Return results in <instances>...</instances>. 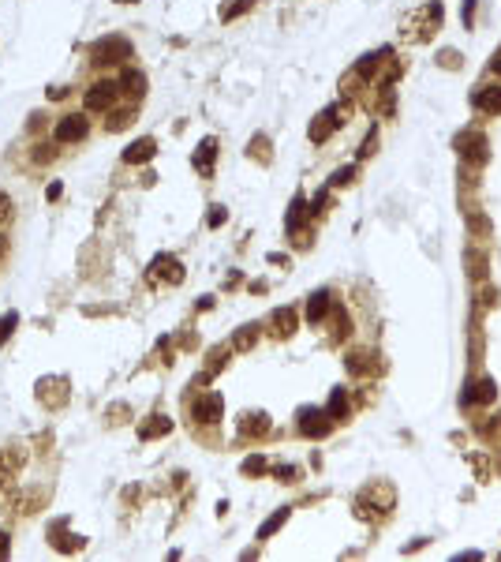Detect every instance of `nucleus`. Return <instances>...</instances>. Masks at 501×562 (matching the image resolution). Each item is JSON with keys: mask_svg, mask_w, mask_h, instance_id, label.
Wrapping results in <instances>:
<instances>
[{"mask_svg": "<svg viewBox=\"0 0 501 562\" xmlns=\"http://www.w3.org/2000/svg\"><path fill=\"white\" fill-rule=\"evenodd\" d=\"M300 428H303V435L322 439V435H329V431H333V416H329V412H322V409H303L300 412Z\"/></svg>", "mask_w": 501, "mask_h": 562, "instance_id": "f03ea898", "label": "nucleus"}, {"mask_svg": "<svg viewBox=\"0 0 501 562\" xmlns=\"http://www.w3.org/2000/svg\"><path fill=\"white\" fill-rule=\"evenodd\" d=\"M300 214H303V199L295 195V199H292V214H289V229H292V233L300 229Z\"/></svg>", "mask_w": 501, "mask_h": 562, "instance_id": "4be33fe9", "label": "nucleus"}, {"mask_svg": "<svg viewBox=\"0 0 501 562\" xmlns=\"http://www.w3.org/2000/svg\"><path fill=\"white\" fill-rule=\"evenodd\" d=\"M19 326V315H15V311H8V315H0V345L8 342V337H12V330Z\"/></svg>", "mask_w": 501, "mask_h": 562, "instance_id": "aec40b11", "label": "nucleus"}, {"mask_svg": "<svg viewBox=\"0 0 501 562\" xmlns=\"http://www.w3.org/2000/svg\"><path fill=\"white\" fill-rule=\"evenodd\" d=\"M154 150H157V143H154V139H135V143L124 150V161H127V165L150 161V158H154Z\"/></svg>", "mask_w": 501, "mask_h": 562, "instance_id": "423d86ee", "label": "nucleus"}, {"mask_svg": "<svg viewBox=\"0 0 501 562\" xmlns=\"http://www.w3.org/2000/svg\"><path fill=\"white\" fill-rule=\"evenodd\" d=\"M172 423L165 420V416H154V423H146V428H138V435L143 439H154V435H165V431H169Z\"/></svg>", "mask_w": 501, "mask_h": 562, "instance_id": "f3484780", "label": "nucleus"}, {"mask_svg": "<svg viewBox=\"0 0 501 562\" xmlns=\"http://www.w3.org/2000/svg\"><path fill=\"white\" fill-rule=\"evenodd\" d=\"M120 87H124L127 94L143 98V94H146V79H143V71H131V68H127V71H124V79H120Z\"/></svg>", "mask_w": 501, "mask_h": 562, "instance_id": "f8f14e48", "label": "nucleus"}, {"mask_svg": "<svg viewBox=\"0 0 501 562\" xmlns=\"http://www.w3.org/2000/svg\"><path fill=\"white\" fill-rule=\"evenodd\" d=\"M53 543H57V551H75V547H82L79 536H64V521L53 525Z\"/></svg>", "mask_w": 501, "mask_h": 562, "instance_id": "ddd939ff", "label": "nucleus"}, {"mask_svg": "<svg viewBox=\"0 0 501 562\" xmlns=\"http://www.w3.org/2000/svg\"><path fill=\"white\" fill-rule=\"evenodd\" d=\"M326 311H329V292H326V289H318V292H314V297L307 300V319H311V322H318L322 315H326Z\"/></svg>", "mask_w": 501, "mask_h": 562, "instance_id": "9d476101", "label": "nucleus"}, {"mask_svg": "<svg viewBox=\"0 0 501 562\" xmlns=\"http://www.w3.org/2000/svg\"><path fill=\"white\" fill-rule=\"evenodd\" d=\"M0 255H4V236H0Z\"/></svg>", "mask_w": 501, "mask_h": 562, "instance_id": "2f4dec72", "label": "nucleus"}, {"mask_svg": "<svg viewBox=\"0 0 501 562\" xmlns=\"http://www.w3.org/2000/svg\"><path fill=\"white\" fill-rule=\"evenodd\" d=\"M221 409H225L221 398H217V394H210V398H202L199 405H194V416H199L202 423H213V420H221Z\"/></svg>", "mask_w": 501, "mask_h": 562, "instance_id": "0eeeda50", "label": "nucleus"}, {"mask_svg": "<svg viewBox=\"0 0 501 562\" xmlns=\"http://www.w3.org/2000/svg\"><path fill=\"white\" fill-rule=\"evenodd\" d=\"M475 105L482 109V113H501V87H486V90H479V98H475Z\"/></svg>", "mask_w": 501, "mask_h": 562, "instance_id": "1a4fd4ad", "label": "nucleus"}, {"mask_svg": "<svg viewBox=\"0 0 501 562\" xmlns=\"http://www.w3.org/2000/svg\"><path fill=\"white\" fill-rule=\"evenodd\" d=\"M213 154H217V143H213V139H202L199 154H194V165H199L202 173H210V165H213Z\"/></svg>", "mask_w": 501, "mask_h": 562, "instance_id": "4468645a", "label": "nucleus"}, {"mask_svg": "<svg viewBox=\"0 0 501 562\" xmlns=\"http://www.w3.org/2000/svg\"><path fill=\"white\" fill-rule=\"evenodd\" d=\"M244 431H255V435H262V431H270V423H266L262 412H247V416H244Z\"/></svg>", "mask_w": 501, "mask_h": 562, "instance_id": "a211bd4d", "label": "nucleus"}, {"mask_svg": "<svg viewBox=\"0 0 501 562\" xmlns=\"http://www.w3.org/2000/svg\"><path fill=\"white\" fill-rule=\"evenodd\" d=\"M116 101V82H94L86 90V109H109Z\"/></svg>", "mask_w": 501, "mask_h": 562, "instance_id": "20e7f679", "label": "nucleus"}, {"mask_svg": "<svg viewBox=\"0 0 501 562\" xmlns=\"http://www.w3.org/2000/svg\"><path fill=\"white\" fill-rule=\"evenodd\" d=\"M475 401H494V379H482V383H471L468 386L464 405H475Z\"/></svg>", "mask_w": 501, "mask_h": 562, "instance_id": "6e6552de", "label": "nucleus"}, {"mask_svg": "<svg viewBox=\"0 0 501 562\" xmlns=\"http://www.w3.org/2000/svg\"><path fill=\"white\" fill-rule=\"evenodd\" d=\"M225 218H228V214H225V207H213V210H210V225H213V229L225 225Z\"/></svg>", "mask_w": 501, "mask_h": 562, "instance_id": "5701e85b", "label": "nucleus"}, {"mask_svg": "<svg viewBox=\"0 0 501 562\" xmlns=\"http://www.w3.org/2000/svg\"><path fill=\"white\" fill-rule=\"evenodd\" d=\"M329 116H333V113H322V116H318V124L311 128V139H314V143H322V139L329 135V128L337 124V121H329Z\"/></svg>", "mask_w": 501, "mask_h": 562, "instance_id": "6ab92c4d", "label": "nucleus"}, {"mask_svg": "<svg viewBox=\"0 0 501 562\" xmlns=\"http://www.w3.org/2000/svg\"><path fill=\"white\" fill-rule=\"evenodd\" d=\"M345 412H348V394H345V390H333V398H329V416L340 420Z\"/></svg>", "mask_w": 501, "mask_h": 562, "instance_id": "dca6fc26", "label": "nucleus"}, {"mask_svg": "<svg viewBox=\"0 0 501 562\" xmlns=\"http://www.w3.org/2000/svg\"><path fill=\"white\" fill-rule=\"evenodd\" d=\"M90 53H94V64H120V60H131V42H124V38H101Z\"/></svg>", "mask_w": 501, "mask_h": 562, "instance_id": "f257e3e1", "label": "nucleus"}, {"mask_svg": "<svg viewBox=\"0 0 501 562\" xmlns=\"http://www.w3.org/2000/svg\"><path fill=\"white\" fill-rule=\"evenodd\" d=\"M250 342H255V326H244V334L236 337V345H239V349H247Z\"/></svg>", "mask_w": 501, "mask_h": 562, "instance_id": "393cba45", "label": "nucleus"}, {"mask_svg": "<svg viewBox=\"0 0 501 562\" xmlns=\"http://www.w3.org/2000/svg\"><path fill=\"white\" fill-rule=\"evenodd\" d=\"M45 195H49L53 202H57V199L64 195V184H60V180H53V184H49V191H45Z\"/></svg>", "mask_w": 501, "mask_h": 562, "instance_id": "c85d7f7f", "label": "nucleus"}, {"mask_svg": "<svg viewBox=\"0 0 501 562\" xmlns=\"http://www.w3.org/2000/svg\"><path fill=\"white\" fill-rule=\"evenodd\" d=\"M127 116H131V113H113V121H109V128H113V132H120V128L127 124Z\"/></svg>", "mask_w": 501, "mask_h": 562, "instance_id": "bb28decb", "label": "nucleus"}, {"mask_svg": "<svg viewBox=\"0 0 501 562\" xmlns=\"http://www.w3.org/2000/svg\"><path fill=\"white\" fill-rule=\"evenodd\" d=\"M90 135V121L82 113H71V116H64V121L57 124V139L60 143H79V139H86Z\"/></svg>", "mask_w": 501, "mask_h": 562, "instance_id": "7ed1b4c3", "label": "nucleus"}, {"mask_svg": "<svg viewBox=\"0 0 501 562\" xmlns=\"http://www.w3.org/2000/svg\"><path fill=\"white\" fill-rule=\"evenodd\" d=\"M284 521H289V510H277V513H273V518H270V521H266V525H262V529H258V540H270V536H273V532H277V529H281V525H284Z\"/></svg>", "mask_w": 501, "mask_h": 562, "instance_id": "2eb2a0df", "label": "nucleus"}, {"mask_svg": "<svg viewBox=\"0 0 501 562\" xmlns=\"http://www.w3.org/2000/svg\"><path fill=\"white\" fill-rule=\"evenodd\" d=\"M262 468H266L262 457H247V462H244V473H262Z\"/></svg>", "mask_w": 501, "mask_h": 562, "instance_id": "b1692460", "label": "nucleus"}, {"mask_svg": "<svg viewBox=\"0 0 501 562\" xmlns=\"http://www.w3.org/2000/svg\"><path fill=\"white\" fill-rule=\"evenodd\" d=\"M460 150L468 154L471 161H479V158H482V150H486V143H482V135L468 132V135H460Z\"/></svg>", "mask_w": 501, "mask_h": 562, "instance_id": "9b49d317", "label": "nucleus"}, {"mask_svg": "<svg viewBox=\"0 0 501 562\" xmlns=\"http://www.w3.org/2000/svg\"><path fill=\"white\" fill-rule=\"evenodd\" d=\"M8 214H12V199H8L4 191H0V221H4Z\"/></svg>", "mask_w": 501, "mask_h": 562, "instance_id": "c756f323", "label": "nucleus"}, {"mask_svg": "<svg viewBox=\"0 0 501 562\" xmlns=\"http://www.w3.org/2000/svg\"><path fill=\"white\" fill-rule=\"evenodd\" d=\"M250 4H255V0H239V4H232L228 12H225V19H232V15H239V12H244V8H250Z\"/></svg>", "mask_w": 501, "mask_h": 562, "instance_id": "cd10ccee", "label": "nucleus"}, {"mask_svg": "<svg viewBox=\"0 0 501 562\" xmlns=\"http://www.w3.org/2000/svg\"><path fill=\"white\" fill-rule=\"evenodd\" d=\"M273 322H277V326H281V330H277V334H292V326H295V315H292L289 308H284V311H277V315H273Z\"/></svg>", "mask_w": 501, "mask_h": 562, "instance_id": "412c9836", "label": "nucleus"}, {"mask_svg": "<svg viewBox=\"0 0 501 562\" xmlns=\"http://www.w3.org/2000/svg\"><path fill=\"white\" fill-rule=\"evenodd\" d=\"M154 278H165V281H183V266L172 259V255H161V259H154Z\"/></svg>", "mask_w": 501, "mask_h": 562, "instance_id": "39448f33", "label": "nucleus"}, {"mask_svg": "<svg viewBox=\"0 0 501 562\" xmlns=\"http://www.w3.org/2000/svg\"><path fill=\"white\" fill-rule=\"evenodd\" d=\"M352 177H356V169H337L333 173V184H348Z\"/></svg>", "mask_w": 501, "mask_h": 562, "instance_id": "a878e982", "label": "nucleus"}, {"mask_svg": "<svg viewBox=\"0 0 501 562\" xmlns=\"http://www.w3.org/2000/svg\"><path fill=\"white\" fill-rule=\"evenodd\" d=\"M8 547H12V540H8V532H0V559L8 555Z\"/></svg>", "mask_w": 501, "mask_h": 562, "instance_id": "7c9ffc66", "label": "nucleus"}]
</instances>
